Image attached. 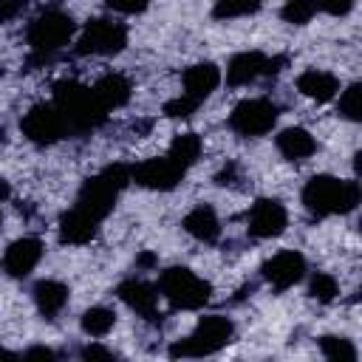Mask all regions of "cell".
<instances>
[{"instance_id": "ffe728a7", "label": "cell", "mask_w": 362, "mask_h": 362, "mask_svg": "<svg viewBox=\"0 0 362 362\" xmlns=\"http://www.w3.org/2000/svg\"><path fill=\"white\" fill-rule=\"evenodd\" d=\"M297 90L314 102H331L339 93V79L331 71H320V68H308L297 76Z\"/></svg>"}, {"instance_id": "1f68e13d", "label": "cell", "mask_w": 362, "mask_h": 362, "mask_svg": "<svg viewBox=\"0 0 362 362\" xmlns=\"http://www.w3.org/2000/svg\"><path fill=\"white\" fill-rule=\"evenodd\" d=\"M25 6H28V0H0V25L20 17L25 11Z\"/></svg>"}, {"instance_id": "ab89813d", "label": "cell", "mask_w": 362, "mask_h": 362, "mask_svg": "<svg viewBox=\"0 0 362 362\" xmlns=\"http://www.w3.org/2000/svg\"><path fill=\"white\" fill-rule=\"evenodd\" d=\"M0 226H3V212H0Z\"/></svg>"}, {"instance_id": "6da1fadb", "label": "cell", "mask_w": 362, "mask_h": 362, "mask_svg": "<svg viewBox=\"0 0 362 362\" xmlns=\"http://www.w3.org/2000/svg\"><path fill=\"white\" fill-rule=\"evenodd\" d=\"M54 107L62 113L71 136L90 133L107 119V110L99 105L93 88L74 79H62L54 85Z\"/></svg>"}, {"instance_id": "3957f363", "label": "cell", "mask_w": 362, "mask_h": 362, "mask_svg": "<svg viewBox=\"0 0 362 362\" xmlns=\"http://www.w3.org/2000/svg\"><path fill=\"white\" fill-rule=\"evenodd\" d=\"M133 184L130 181V164H107L105 170H99L96 175H90L76 195V206L85 209L88 215H93L96 221H105L113 206L116 198L122 195V189Z\"/></svg>"}, {"instance_id": "7c38bea8", "label": "cell", "mask_w": 362, "mask_h": 362, "mask_svg": "<svg viewBox=\"0 0 362 362\" xmlns=\"http://www.w3.org/2000/svg\"><path fill=\"white\" fill-rule=\"evenodd\" d=\"M263 277L272 288L277 291H286L291 286H297L303 277H305V257L294 249H286V252H277L272 255L266 263H263Z\"/></svg>"}, {"instance_id": "7402d4cb", "label": "cell", "mask_w": 362, "mask_h": 362, "mask_svg": "<svg viewBox=\"0 0 362 362\" xmlns=\"http://www.w3.org/2000/svg\"><path fill=\"white\" fill-rule=\"evenodd\" d=\"M130 90H133V85H130V79L122 76V74H105V76L96 79V85H93V93H96V99H99V105H102L105 110L124 107L127 99H130Z\"/></svg>"}, {"instance_id": "f35d334b", "label": "cell", "mask_w": 362, "mask_h": 362, "mask_svg": "<svg viewBox=\"0 0 362 362\" xmlns=\"http://www.w3.org/2000/svg\"><path fill=\"white\" fill-rule=\"evenodd\" d=\"M3 141H6V130L0 127V144H3Z\"/></svg>"}, {"instance_id": "44dd1931", "label": "cell", "mask_w": 362, "mask_h": 362, "mask_svg": "<svg viewBox=\"0 0 362 362\" xmlns=\"http://www.w3.org/2000/svg\"><path fill=\"white\" fill-rule=\"evenodd\" d=\"M31 297H34V305L37 311L45 317V320H54L65 305H68V286L59 283V280H40L34 288H31Z\"/></svg>"}, {"instance_id": "cb8c5ba5", "label": "cell", "mask_w": 362, "mask_h": 362, "mask_svg": "<svg viewBox=\"0 0 362 362\" xmlns=\"http://www.w3.org/2000/svg\"><path fill=\"white\" fill-rule=\"evenodd\" d=\"M79 325H82V331L88 337H96L99 339V337H107L110 334V328L116 325V314L110 308H105V305H93V308H88L82 314Z\"/></svg>"}, {"instance_id": "74e56055", "label": "cell", "mask_w": 362, "mask_h": 362, "mask_svg": "<svg viewBox=\"0 0 362 362\" xmlns=\"http://www.w3.org/2000/svg\"><path fill=\"white\" fill-rule=\"evenodd\" d=\"M0 359H17V354H14V351H8V348H3V345H0Z\"/></svg>"}, {"instance_id": "277c9868", "label": "cell", "mask_w": 362, "mask_h": 362, "mask_svg": "<svg viewBox=\"0 0 362 362\" xmlns=\"http://www.w3.org/2000/svg\"><path fill=\"white\" fill-rule=\"evenodd\" d=\"M232 334H235V325H232L229 317L206 314V317L198 320V325L192 328L189 337H184V339L170 345V356H175V359H195V356L218 354L223 345L232 342Z\"/></svg>"}, {"instance_id": "d590c367", "label": "cell", "mask_w": 362, "mask_h": 362, "mask_svg": "<svg viewBox=\"0 0 362 362\" xmlns=\"http://www.w3.org/2000/svg\"><path fill=\"white\" fill-rule=\"evenodd\" d=\"M156 263H158V257H156L153 252H141V255L136 257V266H139V269H153Z\"/></svg>"}, {"instance_id": "ba28073f", "label": "cell", "mask_w": 362, "mask_h": 362, "mask_svg": "<svg viewBox=\"0 0 362 362\" xmlns=\"http://www.w3.org/2000/svg\"><path fill=\"white\" fill-rule=\"evenodd\" d=\"M277 116H280V107L272 99H243L232 107L229 127L238 136L257 139V136H266L277 124Z\"/></svg>"}, {"instance_id": "ac0fdd59", "label": "cell", "mask_w": 362, "mask_h": 362, "mask_svg": "<svg viewBox=\"0 0 362 362\" xmlns=\"http://www.w3.org/2000/svg\"><path fill=\"white\" fill-rule=\"evenodd\" d=\"M277 153L288 161H305L317 153V139L305 130V127H286L274 136Z\"/></svg>"}, {"instance_id": "5bb4252c", "label": "cell", "mask_w": 362, "mask_h": 362, "mask_svg": "<svg viewBox=\"0 0 362 362\" xmlns=\"http://www.w3.org/2000/svg\"><path fill=\"white\" fill-rule=\"evenodd\" d=\"M116 294H119V300H122L130 311H136L139 317L156 322V317H158V288H153V286L144 283V280L130 277V280H122V283L116 286Z\"/></svg>"}, {"instance_id": "f1b7e54d", "label": "cell", "mask_w": 362, "mask_h": 362, "mask_svg": "<svg viewBox=\"0 0 362 362\" xmlns=\"http://www.w3.org/2000/svg\"><path fill=\"white\" fill-rule=\"evenodd\" d=\"M359 93H362V85L359 82H354V85H348L342 93H339V116L342 119H348V122H359V116H362V110H359Z\"/></svg>"}, {"instance_id": "e575fe53", "label": "cell", "mask_w": 362, "mask_h": 362, "mask_svg": "<svg viewBox=\"0 0 362 362\" xmlns=\"http://www.w3.org/2000/svg\"><path fill=\"white\" fill-rule=\"evenodd\" d=\"M23 356H25V359H34V356H42V359H54V351H51V348H42V345H34V348H28Z\"/></svg>"}, {"instance_id": "4dcf8cb0", "label": "cell", "mask_w": 362, "mask_h": 362, "mask_svg": "<svg viewBox=\"0 0 362 362\" xmlns=\"http://www.w3.org/2000/svg\"><path fill=\"white\" fill-rule=\"evenodd\" d=\"M105 3L116 14H141L150 6V0H105Z\"/></svg>"}, {"instance_id": "83f0119b", "label": "cell", "mask_w": 362, "mask_h": 362, "mask_svg": "<svg viewBox=\"0 0 362 362\" xmlns=\"http://www.w3.org/2000/svg\"><path fill=\"white\" fill-rule=\"evenodd\" d=\"M317 14V0H286L280 8V17L291 25H305Z\"/></svg>"}, {"instance_id": "4316f807", "label": "cell", "mask_w": 362, "mask_h": 362, "mask_svg": "<svg viewBox=\"0 0 362 362\" xmlns=\"http://www.w3.org/2000/svg\"><path fill=\"white\" fill-rule=\"evenodd\" d=\"M308 294H311L314 300H320V303H331V300L339 294V283H337V277L328 274V272H314L311 280H308Z\"/></svg>"}, {"instance_id": "4fadbf2b", "label": "cell", "mask_w": 362, "mask_h": 362, "mask_svg": "<svg viewBox=\"0 0 362 362\" xmlns=\"http://www.w3.org/2000/svg\"><path fill=\"white\" fill-rule=\"evenodd\" d=\"M42 252H45V246L40 238H20V240L8 243L6 255H3V272L14 280L28 277L37 269V263L42 260Z\"/></svg>"}, {"instance_id": "2e32d148", "label": "cell", "mask_w": 362, "mask_h": 362, "mask_svg": "<svg viewBox=\"0 0 362 362\" xmlns=\"http://www.w3.org/2000/svg\"><path fill=\"white\" fill-rule=\"evenodd\" d=\"M96 229H99V221L93 215H88L85 209H79L76 204L59 218V240L71 243V246L90 243L96 238Z\"/></svg>"}, {"instance_id": "f546056e", "label": "cell", "mask_w": 362, "mask_h": 362, "mask_svg": "<svg viewBox=\"0 0 362 362\" xmlns=\"http://www.w3.org/2000/svg\"><path fill=\"white\" fill-rule=\"evenodd\" d=\"M195 107H198V102H195V99H189V96L178 93L175 99H167L161 110H164V116H167V119H189V116L195 113Z\"/></svg>"}, {"instance_id": "d6986e66", "label": "cell", "mask_w": 362, "mask_h": 362, "mask_svg": "<svg viewBox=\"0 0 362 362\" xmlns=\"http://www.w3.org/2000/svg\"><path fill=\"white\" fill-rule=\"evenodd\" d=\"M184 232L201 243H215L221 238V221L215 215V209L209 204H198L195 209H189L181 221Z\"/></svg>"}, {"instance_id": "5b68a950", "label": "cell", "mask_w": 362, "mask_h": 362, "mask_svg": "<svg viewBox=\"0 0 362 362\" xmlns=\"http://www.w3.org/2000/svg\"><path fill=\"white\" fill-rule=\"evenodd\" d=\"M158 294L181 311H198L209 303L212 286L187 266H170L158 274Z\"/></svg>"}, {"instance_id": "603a6c76", "label": "cell", "mask_w": 362, "mask_h": 362, "mask_svg": "<svg viewBox=\"0 0 362 362\" xmlns=\"http://www.w3.org/2000/svg\"><path fill=\"white\" fill-rule=\"evenodd\" d=\"M201 136L198 133H178L173 141H170V150H167V158L175 161L181 170H189L198 158H201Z\"/></svg>"}, {"instance_id": "836d02e7", "label": "cell", "mask_w": 362, "mask_h": 362, "mask_svg": "<svg viewBox=\"0 0 362 362\" xmlns=\"http://www.w3.org/2000/svg\"><path fill=\"white\" fill-rule=\"evenodd\" d=\"M79 354H82V359H110V356H113L110 348H102V345H93V342L85 345Z\"/></svg>"}, {"instance_id": "9c48e42d", "label": "cell", "mask_w": 362, "mask_h": 362, "mask_svg": "<svg viewBox=\"0 0 362 362\" xmlns=\"http://www.w3.org/2000/svg\"><path fill=\"white\" fill-rule=\"evenodd\" d=\"M20 130L23 136L37 144V147H48V144H57L59 139L68 136V127H65V119L62 113L51 105H34L28 107V113H23L20 119Z\"/></svg>"}, {"instance_id": "7a4b0ae2", "label": "cell", "mask_w": 362, "mask_h": 362, "mask_svg": "<svg viewBox=\"0 0 362 362\" xmlns=\"http://www.w3.org/2000/svg\"><path fill=\"white\" fill-rule=\"evenodd\" d=\"M359 204V181H339L334 175H314L303 187V206L317 215H345Z\"/></svg>"}, {"instance_id": "52a82bcc", "label": "cell", "mask_w": 362, "mask_h": 362, "mask_svg": "<svg viewBox=\"0 0 362 362\" xmlns=\"http://www.w3.org/2000/svg\"><path fill=\"white\" fill-rule=\"evenodd\" d=\"M127 45V25L113 20V17H93L85 23L79 40H76V54H93V57H113L122 54Z\"/></svg>"}, {"instance_id": "d4e9b609", "label": "cell", "mask_w": 362, "mask_h": 362, "mask_svg": "<svg viewBox=\"0 0 362 362\" xmlns=\"http://www.w3.org/2000/svg\"><path fill=\"white\" fill-rule=\"evenodd\" d=\"M263 6V0H215L212 17L215 20H235V17H249Z\"/></svg>"}, {"instance_id": "e0dca14e", "label": "cell", "mask_w": 362, "mask_h": 362, "mask_svg": "<svg viewBox=\"0 0 362 362\" xmlns=\"http://www.w3.org/2000/svg\"><path fill=\"white\" fill-rule=\"evenodd\" d=\"M266 62L269 57L263 51H240L229 59L226 65V85L232 88H243V85H252L257 76L266 74Z\"/></svg>"}, {"instance_id": "30bf717a", "label": "cell", "mask_w": 362, "mask_h": 362, "mask_svg": "<svg viewBox=\"0 0 362 362\" xmlns=\"http://www.w3.org/2000/svg\"><path fill=\"white\" fill-rule=\"evenodd\" d=\"M184 175H187V170H181L167 156L147 158V161L130 167V181L139 184V187H144V189H153V192H170V189H175L184 181Z\"/></svg>"}, {"instance_id": "8fae6325", "label": "cell", "mask_w": 362, "mask_h": 362, "mask_svg": "<svg viewBox=\"0 0 362 362\" xmlns=\"http://www.w3.org/2000/svg\"><path fill=\"white\" fill-rule=\"evenodd\" d=\"M286 223H288V212L277 198H257L249 206L246 229H249L252 238H260V240L277 238V235L286 232Z\"/></svg>"}, {"instance_id": "8992f818", "label": "cell", "mask_w": 362, "mask_h": 362, "mask_svg": "<svg viewBox=\"0 0 362 362\" xmlns=\"http://www.w3.org/2000/svg\"><path fill=\"white\" fill-rule=\"evenodd\" d=\"M76 31V23L71 14L59 11V8H51V11H42L40 17L31 20L28 25V45L37 57H48L54 51H59L62 45L71 42Z\"/></svg>"}, {"instance_id": "8d00e7d4", "label": "cell", "mask_w": 362, "mask_h": 362, "mask_svg": "<svg viewBox=\"0 0 362 362\" xmlns=\"http://www.w3.org/2000/svg\"><path fill=\"white\" fill-rule=\"evenodd\" d=\"M8 195H11V184H8L6 178H0V204H3Z\"/></svg>"}, {"instance_id": "d6a6232c", "label": "cell", "mask_w": 362, "mask_h": 362, "mask_svg": "<svg viewBox=\"0 0 362 362\" xmlns=\"http://www.w3.org/2000/svg\"><path fill=\"white\" fill-rule=\"evenodd\" d=\"M317 8L331 17H345L354 8V0H317Z\"/></svg>"}, {"instance_id": "9a60e30c", "label": "cell", "mask_w": 362, "mask_h": 362, "mask_svg": "<svg viewBox=\"0 0 362 362\" xmlns=\"http://www.w3.org/2000/svg\"><path fill=\"white\" fill-rule=\"evenodd\" d=\"M221 79H223V74L215 62H195V65L184 68V74H181V88H184L181 93L201 105L221 85Z\"/></svg>"}, {"instance_id": "484cf974", "label": "cell", "mask_w": 362, "mask_h": 362, "mask_svg": "<svg viewBox=\"0 0 362 362\" xmlns=\"http://www.w3.org/2000/svg\"><path fill=\"white\" fill-rule=\"evenodd\" d=\"M320 351H322L325 359H339V362H354L356 359L354 342L345 339V337H334V334L320 337Z\"/></svg>"}]
</instances>
